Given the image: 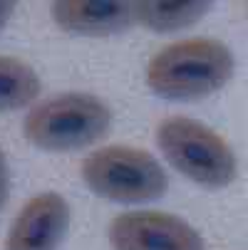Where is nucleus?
I'll use <instances>...</instances> for the list:
<instances>
[{
	"label": "nucleus",
	"instance_id": "nucleus-11",
	"mask_svg": "<svg viewBox=\"0 0 248 250\" xmlns=\"http://www.w3.org/2000/svg\"><path fill=\"white\" fill-rule=\"evenodd\" d=\"M13 10H15V5H13V3H0V30H3V27H5V22L10 20Z\"/></svg>",
	"mask_w": 248,
	"mask_h": 250
},
{
	"label": "nucleus",
	"instance_id": "nucleus-7",
	"mask_svg": "<svg viewBox=\"0 0 248 250\" xmlns=\"http://www.w3.org/2000/svg\"><path fill=\"white\" fill-rule=\"evenodd\" d=\"M52 20L77 35H114L127 30L134 18V3H92V0H60L50 8Z\"/></svg>",
	"mask_w": 248,
	"mask_h": 250
},
{
	"label": "nucleus",
	"instance_id": "nucleus-4",
	"mask_svg": "<svg viewBox=\"0 0 248 250\" xmlns=\"http://www.w3.org/2000/svg\"><path fill=\"white\" fill-rule=\"evenodd\" d=\"M85 186L114 203H144L161 198L169 188V178L161 164L144 149L110 144L92 151L82 161Z\"/></svg>",
	"mask_w": 248,
	"mask_h": 250
},
{
	"label": "nucleus",
	"instance_id": "nucleus-9",
	"mask_svg": "<svg viewBox=\"0 0 248 250\" xmlns=\"http://www.w3.org/2000/svg\"><path fill=\"white\" fill-rule=\"evenodd\" d=\"M208 3H134V18L149 30H181L208 13Z\"/></svg>",
	"mask_w": 248,
	"mask_h": 250
},
{
	"label": "nucleus",
	"instance_id": "nucleus-1",
	"mask_svg": "<svg viewBox=\"0 0 248 250\" xmlns=\"http://www.w3.org/2000/svg\"><path fill=\"white\" fill-rule=\"evenodd\" d=\"M233 52L214 38H186L161 47L147 64V84L171 102L203 99L233 77Z\"/></svg>",
	"mask_w": 248,
	"mask_h": 250
},
{
	"label": "nucleus",
	"instance_id": "nucleus-5",
	"mask_svg": "<svg viewBox=\"0 0 248 250\" xmlns=\"http://www.w3.org/2000/svg\"><path fill=\"white\" fill-rule=\"evenodd\" d=\"M107 233L114 250H203L199 230L166 210L119 213Z\"/></svg>",
	"mask_w": 248,
	"mask_h": 250
},
{
	"label": "nucleus",
	"instance_id": "nucleus-6",
	"mask_svg": "<svg viewBox=\"0 0 248 250\" xmlns=\"http://www.w3.org/2000/svg\"><path fill=\"white\" fill-rule=\"evenodd\" d=\"M69 228V206L62 193L32 196L15 216L5 250H57Z\"/></svg>",
	"mask_w": 248,
	"mask_h": 250
},
{
	"label": "nucleus",
	"instance_id": "nucleus-2",
	"mask_svg": "<svg viewBox=\"0 0 248 250\" xmlns=\"http://www.w3.org/2000/svg\"><path fill=\"white\" fill-rule=\"evenodd\" d=\"M112 109L87 92H62L35 104L23 122L30 144L45 151H75L110 131Z\"/></svg>",
	"mask_w": 248,
	"mask_h": 250
},
{
	"label": "nucleus",
	"instance_id": "nucleus-10",
	"mask_svg": "<svg viewBox=\"0 0 248 250\" xmlns=\"http://www.w3.org/2000/svg\"><path fill=\"white\" fill-rule=\"evenodd\" d=\"M8 193H10V171H8V159L0 149V210L5 208Z\"/></svg>",
	"mask_w": 248,
	"mask_h": 250
},
{
	"label": "nucleus",
	"instance_id": "nucleus-8",
	"mask_svg": "<svg viewBox=\"0 0 248 250\" xmlns=\"http://www.w3.org/2000/svg\"><path fill=\"white\" fill-rule=\"evenodd\" d=\"M40 94L38 72L23 60L0 55V112L27 106Z\"/></svg>",
	"mask_w": 248,
	"mask_h": 250
},
{
	"label": "nucleus",
	"instance_id": "nucleus-3",
	"mask_svg": "<svg viewBox=\"0 0 248 250\" xmlns=\"http://www.w3.org/2000/svg\"><path fill=\"white\" fill-rule=\"evenodd\" d=\"M157 144L166 161L199 186L224 188L236 178V154L226 139L191 117H166L157 126Z\"/></svg>",
	"mask_w": 248,
	"mask_h": 250
}]
</instances>
